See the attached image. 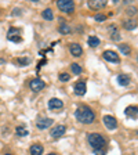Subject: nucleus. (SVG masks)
<instances>
[{"instance_id": "6ab92c4d", "label": "nucleus", "mask_w": 138, "mask_h": 155, "mask_svg": "<svg viewBox=\"0 0 138 155\" xmlns=\"http://www.w3.org/2000/svg\"><path fill=\"white\" fill-rule=\"evenodd\" d=\"M87 43L90 47H98L100 46V39L97 38V36H90V38L87 39Z\"/></svg>"}, {"instance_id": "7c9ffc66", "label": "nucleus", "mask_w": 138, "mask_h": 155, "mask_svg": "<svg viewBox=\"0 0 138 155\" xmlns=\"http://www.w3.org/2000/svg\"><path fill=\"white\" fill-rule=\"evenodd\" d=\"M47 155H57V154H54V152H51V154H47Z\"/></svg>"}, {"instance_id": "2f4dec72", "label": "nucleus", "mask_w": 138, "mask_h": 155, "mask_svg": "<svg viewBox=\"0 0 138 155\" xmlns=\"http://www.w3.org/2000/svg\"><path fill=\"white\" fill-rule=\"evenodd\" d=\"M6 155H11V154H6Z\"/></svg>"}, {"instance_id": "c85d7f7f", "label": "nucleus", "mask_w": 138, "mask_h": 155, "mask_svg": "<svg viewBox=\"0 0 138 155\" xmlns=\"http://www.w3.org/2000/svg\"><path fill=\"white\" fill-rule=\"evenodd\" d=\"M94 154L95 155H105V151H104V150H94Z\"/></svg>"}, {"instance_id": "f3484780", "label": "nucleus", "mask_w": 138, "mask_h": 155, "mask_svg": "<svg viewBox=\"0 0 138 155\" xmlns=\"http://www.w3.org/2000/svg\"><path fill=\"white\" fill-rule=\"evenodd\" d=\"M109 35H111V38H112L113 40H119L120 39V33H119V31H117V28H116L115 25L109 26Z\"/></svg>"}, {"instance_id": "5701e85b", "label": "nucleus", "mask_w": 138, "mask_h": 155, "mask_svg": "<svg viewBox=\"0 0 138 155\" xmlns=\"http://www.w3.org/2000/svg\"><path fill=\"white\" fill-rule=\"evenodd\" d=\"M59 32H61L62 35H68V33H71V26L68 25V24H61V26H59Z\"/></svg>"}, {"instance_id": "39448f33", "label": "nucleus", "mask_w": 138, "mask_h": 155, "mask_svg": "<svg viewBox=\"0 0 138 155\" xmlns=\"http://www.w3.org/2000/svg\"><path fill=\"white\" fill-rule=\"evenodd\" d=\"M29 87H30V90L32 91H35V93H37V91H40V90H43L46 87V83L42 81V79H32L30 81V83H29Z\"/></svg>"}, {"instance_id": "cd10ccee", "label": "nucleus", "mask_w": 138, "mask_h": 155, "mask_svg": "<svg viewBox=\"0 0 138 155\" xmlns=\"http://www.w3.org/2000/svg\"><path fill=\"white\" fill-rule=\"evenodd\" d=\"M127 14H129V15H135V14H137V8H135V7L129 8V10H127Z\"/></svg>"}, {"instance_id": "4be33fe9", "label": "nucleus", "mask_w": 138, "mask_h": 155, "mask_svg": "<svg viewBox=\"0 0 138 155\" xmlns=\"http://www.w3.org/2000/svg\"><path fill=\"white\" fill-rule=\"evenodd\" d=\"M15 132H17V134L21 136V137H24V136H28V134H29L28 129H26V127H24V126H18V127L15 129Z\"/></svg>"}, {"instance_id": "a878e982", "label": "nucleus", "mask_w": 138, "mask_h": 155, "mask_svg": "<svg viewBox=\"0 0 138 155\" xmlns=\"http://www.w3.org/2000/svg\"><path fill=\"white\" fill-rule=\"evenodd\" d=\"M18 62H19V64H22V65H28L29 64V62H30V60H29V58H19V60H18Z\"/></svg>"}, {"instance_id": "9b49d317", "label": "nucleus", "mask_w": 138, "mask_h": 155, "mask_svg": "<svg viewBox=\"0 0 138 155\" xmlns=\"http://www.w3.org/2000/svg\"><path fill=\"white\" fill-rule=\"evenodd\" d=\"M62 107H64V103L59 98H51L48 101V108L50 110H61Z\"/></svg>"}, {"instance_id": "bb28decb", "label": "nucleus", "mask_w": 138, "mask_h": 155, "mask_svg": "<svg viewBox=\"0 0 138 155\" xmlns=\"http://www.w3.org/2000/svg\"><path fill=\"white\" fill-rule=\"evenodd\" d=\"M94 18H95V21H105L106 17L104 15V14H97V15L94 17Z\"/></svg>"}, {"instance_id": "4468645a", "label": "nucleus", "mask_w": 138, "mask_h": 155, "mask_svg": "<svg viewBox=\"0 0 138 155\" xmlns=\"http://www.w3.org/2000/svg\"><path fill=\"white\" fill-rule=\"evenodd\" d=\"M126 115L129 116V118H133V119H137V112H138V108L135 105H130L126 108Z\"/></svg>"}, {"instance_id": "6e6552de", "label": "nucleus", "mask_w": 138, "mask_h": 155, "mask_svg": "<svg viewBox=\"0 0 138 155\" xmlns=\"http://www.w3.org/2000/svg\"><path fill=\"white\" fill-rule=\"evenodd\" d=\"M65 132H66V127L64 125H58L51 130V137L53 139H59L62 134H65Z\"/></svg>"}, {"instance_id": "7ed1b4c3", "label": "nucleus", "mask_w": 138, "mask_h": 155, "mask_svg": "<svg viewBox=\"0 0 138 155\" xmlns=\"http://www.w3.org/2000/svg\"><path fill=\"white\" fill-rule=\"evenodd\" d=\"M57 6L61 11L68 13V14H72L75 11V3L72 2V0H58Z\"/></svg>"}, {"instance_id": "2eb2a0df", "label": "nucleus", "mask_w": 138, "mask_h": 155, "mask_svg": "<svg viewBox=\"0 0 138 155\" xmlns=\"http://www.w3.org/2000/svg\"><path fill=\"white\" fill-rule=\"evenodd\" d=\"M117 82H119V84H122V86H129V84L131 83V79H130L129 75H119V76H117Z\"/></svg>"}, {"instance_id": "0eeeda50", "label": "nucleus", "mask_w": 138, "mask_h": 155, "mask_svg": "<svg viewBox=\"0 0 138 155\" xmlns=\"http://www.w3.org/2000/svg\"><path fill=\"white\" fill-rule=\"evenodd\" d=\"M104 123H105L106 129H109V130H115L116 127H117V120H116L113 116H111V115L104 116Z\"/></svg>"}, {"instance_id": "b1692460", "label": "nucleus", "mask_w": 138, "mask_h": 155, "mask_svg": "<svg viewBox=\"0 0 138 155\" xmlns=\"http://www.w3.org/2000/svg\"><path fill=\"white\" fill-rule=\"evenodd\" d=\"M71 69H72V72H73L75 75H80L82 71H83L80 65H77V64H72L71 65Z\"/></svg>"}, {"instance_id": "412c9836", "label": "nucleus", "mask_w": 138, "mask_h": 155, "mask_svg": "<svg viewBox=\"0 0 138 155\" xmlns=\"http://www.w3.org/2000/svg\"><path fill=\"white\" fill-rule=\"evenodd\" d=\"M119 50L122 51V54H124V55H129L130 53H131V48H130V46L129 45H124V43L119 46Z\"/></svg>"}, {"instance_id": "393cba45", "label": "nucleus", "mask_w": 138, "mask_h": 155, "mask_svg": "<svg viewBox=\"0 0 138 155\" xmlns=\"http://www.w3.org/2000/svg\"><path fill=\"white\" fill-rule=\"evenodd\" d=\"M69 79H71V75H69V74H65V72L59 74V81H61V82H68Z\"/></svg>"}, {"instance_id": "20e7f679", "label": "nucleus", "mask_w": 138, "mask_h": 155, "mask_svg": "<svg viewBox=\"0 0 138 155\" xmlns=\"http://www.w3.org/2000/svg\"><path fill=\"white\" fill-rule=\"evenodd\" d=\"M7 39L11 40V42L19 43L21 40H22V38H21V29L19 28H10L8 35H7Z\"/></svg>"}, {"instance_id": "a211bd4d", "label": "nucleus", "mask_w": 138, "mask_h": 155, "mask_svg": "<svg viewBox=\"0 0 138 155\" xmlns=\"http://www.w3.org/2000/svg\"><path fill=\"white\" fill-rule=\"evenodd\" d=\"M43 154V145L33 144L30 147V155H42Z\"/></svg>"}, {"instance_id": "f8f14e48", "label": "nucleus", "mask_w": 138, "mask_h": 155, "mask_svg": "<svg viewBox=\"0 0 138 155\" xmlns=\"http://www.w3.org/2000/svg\"><path fill=\"white\" fill-rule=\"evenodd\" d=\"M105 6H106V2H104V0H91V2H88V7L91 10H100Z\"/></svg>"}, {"instance_id": "f03ea898", "label": "nucleus", "mask_w": 138, "mask_h": 155, "mask_svg": "<svg viewBox=\"0 0 138 155\" xmlns=\"http://www.w3.org/2000/svg\"><path fill=\"white\" fill-rule=\"evenodd\" d=\"M87 141L93 147L94 150H104L106 144V140L104 139V136L100 133H90L87 136Z\"/></svg>"}, {"instance_id": "9d476101", "label": "nucleus", "mask_w": 138, "mask_h": 155, "mask_svg": "<svg viewBox=\"0 0 138 155\" xmlns=\"http://www.w3.org/2000/svg\"><path fill=\"white\" fill-rule=\"evenodd\" d=\"M69 50H71V54L75 55V57H80L83 54V48H82L80 45H77V43H72L69 46Z\"/></svg>"}, {"instance_id": "c756f323", "label": "nucleus", "mask_w": 138, "mask_h": 155, "mask_svg": "<svg viewBox=\"0 0 138 155\" xmlns=\"http://www.w3.org/2000/svg\"><path fill=\"white\" fill-rule=\"evenodd\" d=\"M14 14H15V15H18V14H19V10H18V8H15V11H14Z\"/></svg>"}, {"instance_id": "1a4fd4ad", "label": "nucleus", "mask_w": 138, "mask_h": 155, "mask_svg": "<svg viewBox=\"0 0 138 155\" xmlns=\"http://www.w3.org/2000/svg\"><path fill=\"white\" fill-rule=\"evenodd\" d=\"M54 123V120L51 119V118H44V119H39L37 120V127L40 130H44L47 129V127H50V126Z\"/></svg>"}, {"instance_id": "f257e3e1", "label": "nucleus", "mask_w": 138, "mask_h": 155, "mask_svg": "<svg viewBox=\"0 0 138 155\" xmlns=\"http://www.w3.org/2000/svg\"><path fill=\"white\" fill-rule=\"evenodd\" d=\"M75 115H76L77 120L80 123H84V125H90V123H93L94 119H95V115H94V112L91 111V108H88V107H86V105L79 107L76 110V112H75Z\"/></svg>"}, {"instance_id": "ddd939ff", "label": "nucleus", "mask_w": 138, "mask_h": 155, "mask_svg": "<svg viewBox=\"0 0 138 155\" xmlns=\"http://www.w3.org/2000/svg\"><path fill=\"white\" fill-rule=\"evenodd\" d=\"M86 83L84 82H77L76 84H75V93L77 94V96H84L86 94Z\"/></svg>"}, {"instance_id": "423d86ee", "label": "nucleus", "mask_w": 138, "mask_h": 155, "mask_svg": "<svg viewBox=\"0 0 138 155\" xmlns=\"http://www.w3.org/2000/svg\"><path fill=\"white\" fill-rule=\"evenodd\" d=\"M102 57L105 58L106 61H109V62H115V64H117V62L120 61V58H119V55H117V53L112 51V50H106V51H104Z\"/></svg>"}, {"instance_id": "aec40b11", "label": "nucleus", "mask_w": 138, "mask_h": 155, "mask_svg": "<svg viewBox=\"0 0 138 155\" xmlns=\"http://www.w3.org/2000/svg\"><path fill=\"white\" fill-rule=\"evenodd\" d=\"M42 15H43V18L47 19V21H51V19L54 18V14H53V10L51 8H46L44 11L42 13Z\"/></svg>"}, {"instance_id": "dca6fc26", "label": "nucleus", "mask_w": 138, "mask_h": 155, "mask_svg": "<svg viewBox=\"0 0 138 155\" xmlns=\"http://www.w3.org/2000/svg\"><path fill=\"white\" fill-rule=\"evenodd\" d=\"M123 28L127 29V31H133V29L137 28V22H135L134 19H126L124 22H123Z\"/></svg>"}]
</instances>
